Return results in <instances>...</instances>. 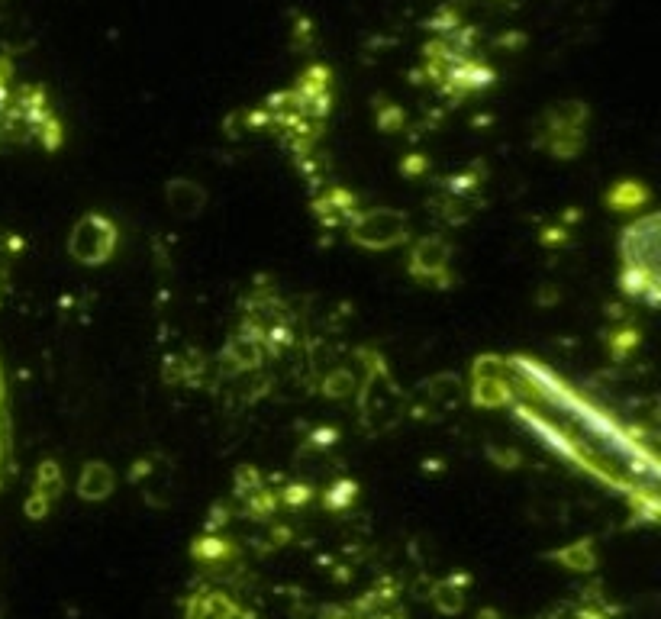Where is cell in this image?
Returning a JSON list of instances; mask_svg holds the SVG:
<instances>
[{
	"label": "cell",
	"instance_id": "cell-1",
	"mask_svg": "<svg viewBox=\"0 0 661 619\" xmlns=\"http://www.w3.org/2000/svg\"><path fill=\"white\" fill-rule=\"evenodd\" d=\"M620 287L645 307H658V213L632 220L620 236Z\"/></svg>",
	"mask_w": 661,
	"mask_h": 619
},
{
	"label": "cell",
	"instance_id": "cell-2",
	"mask_svg": "<svg viewBox=\"0 0 661 619\" xmlns=\"http://www.w3.org/2000/svg\"><path fill=\"white\" fill-rule=\"evenodd\" d=\"M346 229H349V242L368 252H391L410 239V220L394 207L358 210Z\"/></svg>",
	"mask_w": 661,
	"mask_h": 619
},
{
	"label": "cell",
	"instance_id": "cell-3",
	"mask_svg": "<svg viewBox=\"0 0 661 619\" xmlns=\"http://www.w3.org/2000/svg\"><path fill=\"white\" fill-rule=\"evenodd\" d=\"M120 246V229L104 213H84L68 233V255L84 268L107 265Z\"/></svg>",
	"mask_w": 661,
	"mask_h": 619
},
{
	"label": "cell",
	"instance_id": "cell-4",
	"mask_svg": "<svg viewBox=\"0 0 661 619\" xmlns=\"http://www.w3.org/2000/svg\"><path fill=\"white\" fill-rule=\"evenodd\" d=\"M449 265H452V246L449 242H445L442 236H423L410 252L407 275L413 281H420V284L449 287L452 284Z\"/></svg>",
	"mask_w": 661,
	"mask_h": 619
},
{
	"label": "cell",
	"instance_id": "cell-5",
	"mask_svg": "<svg viewBox=\"0 0 661 619\" xmlns=\"http://www.w3.org/2000/svg\"><path fill=\"white\" fill-rule=\"evenodd\" d=\"M207 200H210L207 187L191 181V178H171L165 184V204H168V210L175 213L178 220L200 217V213L207 210Z\"/></svg>",
	"mask_w": 661,
	"mask_h": 619
},
{
	"label": "cell",
	"instance_id": "cell-6",
	"mask_svg": "<svg viewBox=\"0 0 661 619\" xmlns=\"http://www.w3.org/2000/svg\"><path fill=\"white\" fill-rule=\"evenodd\" d=\"M75 491L84 503H100L107 500L113 491H117V471H113L107 462H84Z\"/></svg>",
	"mask_w": 661,
	"mask_h": 619
},
{
	"label": "cell",
	"instance_id": "cell-7",
	"mask_svg": "<svg viewBox=\"0 0 661 619\" xmlns=\"http://www.w3.org/2000/svg\"><path fill=\"white\" fill-rule=\"evenodd\" d=\"M316 217H320V223L323 226H329V229H336V226H349L352 223V217L358 213V207H355V197L349 194V191H342V187H329V191L316 200Z\"/></svg>",
	"mask_w": 661,
	"mask_h": 619
},
{
	"label": "cell",
	"instance_id": "cell-8",
	"mask_svg": "<svg viewBox=\"0 0 661 619\" xmlns=\"http://www.w3.org/2000/svg\"><path fill=\"white\" fill-rule=\"evenodd\" d=\"M188 619H249L220 590H197L188 603Z\"/></svg>",
	"mask_w": 661,
	"mask_h": 619
},
{
	"label": "cell",
	"instance_id": "cell-9",
	"mask_svg": "<svg viewBox=\"0 0 661 619\" xmlns=\"http://www.w3.org/2000/svg\"><path fill=\"white\" fill-rule=\"evenodd\" d=\"M262 358H265V345L258 342V336H233L229 339V345H226V352H223V362H226V368L229 371H252V368H258L262 365Z\"/></svg>",
	"mask_w": 661,
	"mask_h": 619
},
{
	"label": "cell",
	"instance_id": "cell-10",
	"mask_svg": "<svg viewBox=\"0 0 661 619\" xmlns=\"http://www.w3.org/2000/svg\"><path fill=\"white\" fill-rule=\"evenodd\" d=\"M465 584H468L465 574H458V578L452 574V578L439 581V584L433 587V594H429V600H433V607H436L442 616L462 613V607H465Z\"/></svg>",
	"mask_w": 661,
	"mask_h": 619
},
{
	"label": "cell",
	"instance_id": "cell-11",
	"mask_svg": "<svg viewBox=\"0 0 661 619\" xmlns=\"http://www.w3.org/2000/svg\"><path fill=\"white\" fill-rule=\"evenodd\" d=\"M552 561H562L565 568L571 571H591L597 565V555H594V545L591 542H574L568 549H558L549 555Z\"/></svg>",
	"mask_w": 661,
	"mask_h": 619
},
{
	"label": "cell",
	"instance_id": "cell-12",
	"mask_svg": "<svg viewBox=\"0 0 661 619\" xmlns=\"http://www.w3.org/2000/svg\"><path fill=\"white\" fill-rule=\"evenodd\" d=\"M645 200H649V191L639 181H620L607 194V204L613 210H639V204H645Z\"/></svg>",
	"mask_w": 661,
	"mask_h": 619
},
{
	"label": "cell",
	"instance_id": "cell-13",
	"mask_svg": "<svg viewBox=\"0 0 661 619\" xmlns=\"http://www.w3.org/2000/svg\"><path fill=\"white\" fill-rule=\"evenodd\" d=\"M65 491V478H62V468L55 462H42L39 465V474H36V484H33V494L46 497V500H59Z\"/></svg>",
	"mask_w": 661,
	"mask_h": 619
},
{
	"label": "cell",
	"instance_id": "cell-14",
	"mask_svg": "<svg viewBox=\"0 0 661 619\" xmlns=\"http://www.w3.org/2000/svg\"><path fill=\"white\" fill-rule=\"evenodd\" d=\"M191 555L197 561H204V565H223V561H229V555H233V545H229L226 539L220 536H204L194 542Z\"/></svg>",
	"mask_w": 661,
	"mask_h": 619
},
{
	"label": "cell",
	"instance_id": "cell-15",
	"mask_svg": "<svg viewBox=\"0 0 661 619\" xmlns=\"http://www.w3.org/2000/svg\"><path fill=\"white\" fill-rule=\"evenodd\" d=\"M355 391H358V378H355L349 368H336V371H329L326 378H323V394H326L329 400L355 397Z\"/></svg>",
	"mask_w": 661,
	"mask_h": 619
},
{
	"label": "cell",
	"instance_id": "cell-16",
	"mask_svg": "<svg viewBox=\"0 0 661 619\" xmlns=\"http://www.w3.org/2000/svg\"><path fill=\"white\" fill-rule=\"evenodd\" d=\"M355 497H358V484L349 481V478H342V481H336V484L323 494V507L333 510V513H342V510L352 507Z\"/></svg>",
	"mask_w": 661,
	"mask_h": 619
},
{
	"label": "cell",
	"instance_id": "cell-17",
	"mask_svg": "<svg viewBox=\"0 0 661 619\" xmlns=\"http://www.w3.org/2000/svg\"><path fill=\"white\" fill-rule=\"evenodd\" d=\"M310 497H313V491H310L307 484H291V487H284V491H281V500H284V507H287V510L307 507Z\"/></svg>",
	"mask_w": 661,
	"mask_h": 619
},
{
	"label": "cell",
	"instance_id": "cell-18",
	"mask_svg": "<svg viewBox=\"0 0 661 619\" xmlns=\"http://www.w3.org/2000/svg\"><path fill=\"white\" fill-rule=\"evenodd\" d=\"M7 445V413H4V381H0V458H4Z\"/></svg>",
	"mask_w": 661,
	"mask_h": 619
}]
</instances>
